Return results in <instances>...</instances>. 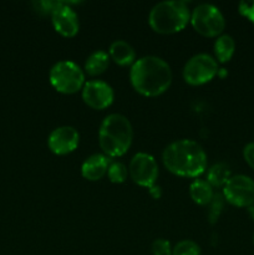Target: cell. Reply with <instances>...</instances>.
<instances>
[{
	"label": "cell",
	"mask_w": 254,
	"mask_h": 255,
	"mask_svg": "<svg viewBox=\"0 0 254 255\" xmlns=\"http://www.w3.org/2000/svg\"><path fill=\"white\" fill-rule=\"evenodd\" d=\"M131 85L139 95L156 97L166 92L172 84V70L158 56H143L136 60L129 70Z\"/></svg>",
	"instance_id": "cell-1"
},
{
	"label": "cell",
	"mask_w": 254,
	"mask_h": 255,
	"mask_svg": "<svg viewBox=\"0 0 254 255\" xmlns=\"http://www.w3.org/2000/svg\"><path fill=\"white\" fill-rule=\"evenodd\" d=\"M164 167L171 173L187 178H197L207 168V154L193 139H178L164 148L162 153Z\"/></svg>",
	"instance_id": "cell-2"
},
{
	"label": "cell",
	"mask_w": 254,
	"mask_h": 255,
	"mask_svg": "<svg viewBox=\"0 0 254 255\" xmlns=\"http://www.w3.org/2000/svg\"><path fill=\"white\" fill-rule=\"evenodd\" d=\"M133 139L131 122L121 114L105 117L99 129V143L107 157H121L129 149Z\"/></svg>",
	"instance_id": "cell-3"
},
{
	"label": "cell",
	"mask_w": 254,
	"mask_h": 255,
	"mask_svg": "<svg viewBox=\"0 0 254 255\" xmlns=\"http://www.w3.org/2000/svg\"><path fill=\"white\" fill-rule=\"evenodd\" d=\"M191 20L188 5L184 1H161L154 5L148 15V24L158 34H174L186 27Z\"/></svg>",
	"instance_id": "cell-4"
},
{
	"label": "cell",
	"mask_w": 254,
	"mask_h": 255,
	"mask_svg": "<svg viewBox=\"0 0 254 255\" xmlns=\"http://www.w3.org/2000/svg\"><path fill=\"white\" fill-rule=\"evenodd\" d=\"M51 86L60 94L72 95L82 90L85 85V74L81 67L74 61L62 60L56 62L49 72Z\"/></svg>",
	"instance_id": "cell-5"
},
{
	"label": "cell",
	"mask_w": 254,
	"mask_h": 255,
	"mask_svg": "<svg viewBox=\"0 0 254 255\" xmlns=\"http://www.w3.org/2000/svg\"><path fill=\"white\" fill-rule=\"evenodd\" d=\"M189 21L198 34L207 37L218 36L226 27L223 14L212 4H201L194 7Z\"/></svg>",
	"instance_id": "cell-6"
},
{
	"label": "cell",
	"mask_w": 254,
	"mask_h": 255,
	"mask_svg": "<svg viewBox=\"0 0 254 255\" xmlns=\"http://www.w3.org/2000/svg\"><path fill=\"white\" fill-rule=\"evenodd\" d=\"M218 72L216 59L208 54H197L187 61L183 67V79L192 86L207 84Z\"/></svg>",
	"instance_id": "cell-7"
},
{
	"label": "cell",
	"mask_w": 254,
	"mask_h": 255,
	"mask_svg": "<svg viewBox=\"0 0 254 255\" xmlns=\"http://www.w3.org/2000/svg\"><path fill=\"white\" fill-rule=\"evenodd\" d=\"M222 194L232 206L249 208L254 203V181L244 174L232 176L223 187Z\"/></svg>",
	"instance_id": "cell-8"
},
{
	"label": "cell",
	"mask_w": 254,
	"mask_h": 255,
	"mask_svg": "<svg viewBox=\"0 0 254 255\" xmlns=\"http://www.w3.org/2000/svg\"><path fill=\"white\" fill-rule=\"evenodd\" d=\"M128 172L134 183L146 188H152L158 177V166L153 156L139 152L132 157Z\"/></svg>",
	"instance_id": "cell-9"
},
{
	"label": "cell",
	"mask_w": 254,
	"mask_h": 255,
	"mask_svg": "<svg viewBox=\"0 0 254 255\" xmlns=\"http://www.w3.org/2000/svg\"><path fill=\"white\" fill-rule=\"evenodd\" d=\"M115 92L107 82L102 80H91L82 87V100L94 110H105L114 102Z\"/></svg>",
	"instance_id": "cell-10"
},
{
	"label": "cell",
	"mask_w": 254,
	"mask_h": 255,
	"mask_svg": "<svg viewBox=\"0 0 254 255\" xmlns=\"http://www.w3.org/2000/svg\"><path fill=\"white\" fill-rule=\"evenodd\" d=\"M80 142V134L74 127L60 126L50 133L47 138V146L52 153L57 156H65L77 148Z\"/></svg>",
	"instance_id": "cell-11"
},
{
	"label": "cell",
	"mask_w": 254,
	"mask_h": 255,
	"mask_svg": "<svg viewBox=\"0 0 254 255\" xmlns=\"http://www.w3.org/2000/svg\"><path fill=\"white\" fill-rule=\"evenodd\" d=\"M51 21L56 32L65 37H72L79 32V16L74 9L69 6V2H62L52 11Z\"/></svg>",
	"instance_id": "cell-12"
},
{
	"label": "cell",
	"mask_w": 254,
	"mask_h": 255,
	"mask_svg": "<svg viewBox=\"0 0 254 255\" xmlns=\"http://www.w3.org/2000/svg\"><path fill=\"white\" fill-rule=\"evenodd\" d=\"M111 159L106 154L95 153L87 157L81 166V174L85 179L91 182L100 181L109 171Z\"/></svg>",
	"instance_id": "cell-13"
},
{
	"label": "cell",
	"mask_w": 254,
	"mask_h": 255,
	"mask_svg": "<svg viewBox=\"0 0 254 255\" xmlns=\"http://www.w3.org/2000/svg\"><path fill=\"white\" fill-rule=\"evenodd\" d=\"M109 56L120 66L133 65V62L136 61L134 49L124 40H116V41L112 42L109 50Z\"/></svg>",
	"instance_id": "cell-14"
},
{
	"label": "cell",
	"mask_w": 254,
	"mask_h": 255,
	"mask_svg": "<svg viewBox=\"0 0 254 255\" xmlns=\"http://www.w3.org/2000/svg\"><path fill=\"white\" fill-rule=\"evenodd\" d=\"M110 56L104 50H96L87 57L85 62V72L90 76H99L109 67Z\"/></svg>",
	"instance_id": "cell-15"
},
{
	"label": "cell",
	"mask_w": 254,
	"mask_h": 255,
	"mask_svg": "<svg viewBox=\"0 0 254 255\" xmlns=\"http://www.w3.org/2000/svg\"><path fill=\"white\" fill-rule=\"evenodd\" d=\"M189 196L194 203L199 206H207L213 199V188L207 181L196 179L189 186Z\"/></svg>",
	"instance_id": "cell-16"
},
{
	"label": "cell",
	"mask_w": 254,
	"mask_h": 255,
	"mask_svg": "<svg viewBox=\"0 0 254 255\" xmlns=\"http://www.w3.org/2000/svg\"><path fill=\"white\" fill-rule=\"evenodd\" d=\"M232 177L231 168H229L228 164L223 163V162H219V163L213 164L211 168L208 169V173H207V182L213 187H224L227 182L229 181V178Z\"/></svg>",
	"instance_id": "cell-17"
},
{
	"label": "cell",
	"mask_w": 254,
	"mask_h": 255,
	"mask_svg": "<svg viewBox=\"0 0 254 255\" xmlns=\"http://www.w3.org/2000/svg\"><path fill=\"white\" fill-rule=\"evenodd\" d=\"M236 50V41L231 35H221L214 42V54L219 62H228Z\"/></svg>",
	"instance_id": "cell-18"
},
{
	"label": "cell",
	"mask_w": 254,
	"mask_h": 255,
	"mask_svg": "<svg viewBox=\"0 0 254 255\" xmlns=\"http://www.w3.org/2000/svg\"><path fill=\"white\" fill-rule=\"evenodd\" d=\"M127 172L126 166L121 162H111L109 167V171H107V177H109L110 181L112 183H124L127 179Z\"/></svg>",
	"instance_id": "cell-19"
},
{
	"label": "cell",
	"mask_w": 254,
	"mask_h": 255,
	"mask_svg": "<svg viewBox=\"0 0 254 255\" xmlns=\"http://www.w3.org/2000/svg\"><path fill=\"white\" fill-rule=\"evenodd\" d=\"M172 255H201V247L193 241H181L172 249Z\"/></svg>",
	"instance_id": "cell-20"
},
{
	"label": "cell",
	"mask_w": 254,
	"mask_h": 255,
	"mask_svg": "<svg viewBox=\"0 0 254 255\" xmlns=\"http://www.w3.org/2000/svg\"><path fill=\"white\" fill-rule=\"evenodd\" d=\"M224 202H226V199H224L223 194L222 193H216L213 196V199H212L211 203H209L211 204V208H209L208 212V218L212 224H214L218 221L219 216H221L222 211H223L224 208Z\"/></svg>",
	"instance_id": "cell-21"
},
{
	"label": "cell",
	"mask_w": 254,
	"mask_h": 255,
	"mask_svg": "<svg viewBox=\"0 0 254 255\" xmlns=\"http://www.w3.org/2000/svg\"><path fill=\"white\" fill-rule=\"evenodd\" d=\"M172 247L171 243L166 239H156V241L152 243L151 251L153 255H172Z\"/></svg>",
	"instance_id": "cell-22"
},
{
	"label": "cell",
	"mask_w": 254,
	"mask_h": 255,
	"mask_svg": "<svg viewBox=\"0 0 254 255\" xmlns=\"http://www.w3.org/2000/svg\"><path fill=\"white\" fill-rule=\"evenodd\" d=\"M62 4V1H37L34 2V5L36 6L37 11L42 12L45 15H51L52 11L56 9L57 6Z\"/></svg>",
	"instance_id": "cell-23"
},
{
	"label": "cell",
	"mask_w": 254,
	"mask_h": 255,
	"mask_svg": "<svg viewBox=\"0 0 254 255\" xmlns=\"http://www.w3.org/2000/svg\"><path fill=\"white\" fill-rule=\"evenodd\" d=\"M239 12L252 22H254V1L239 2Z\"/></svg>",
	"instance_id": "cell-24"
},
{
	"label": "cell",
	"mask_w": 254,
	"mask_h": 255,
	"mask_svg": "<svg viewBox=\"0 0 254 255\" xmlns=\"http://www.w3.org/2000/svg\"><path fill=\"white\" fill-rule=\"evenodd\" d=\"M243 157L247 163H248V166L252 169H254V142H251V143L244 147Z\"/></svg>",
	"instance_id": "cell-25"
},
{
	"label": "cell",
	"mask_w": 254,
	"mask_h": 255,
	"mask_svg": "<svg viewBox=\"0 0 254 255\" xmlns=\"http://www.w3.org/2000/svg\"><path fill=\"white\" fill-rule=\"evenodd\" d=\"M249 213H251V216L254 218V203L249 207Z\"/></svg>",
	"instance_id": "cell-26"
},
{
	"label": "cell",
	"mask_w": 254,
	"mask_h": 255,
	"mask_svg": "<svg viewBox=\"0 0 254 255\" xmlns=\"http://www.w3.org/2000/svg\"><path fill=\"white\" fill-rule=\"evenodd\" d=\"M253 244H254V236H253Z\"/></svg>",
	"instance_id": "cell-27"
}]
</instances>
